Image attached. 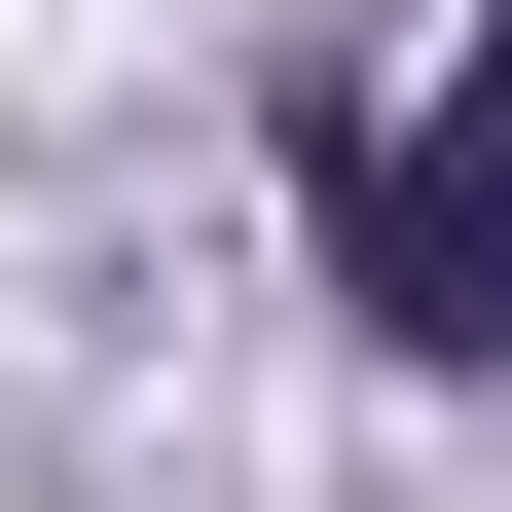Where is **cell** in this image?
Here are the masks:
<instances>
[{
  "mask_svg": "<svg viewBox=\"0 0 512 512\" xmlns=\"http://www.w3.org/2000/svg\"><path fill=\"white\" fill-rule=\"evenodd\" d=\"M330 256H366L403 366H512V0H476L439 110H330Z\"/></svg>",
  "mask_w": 512,
  "mask_h": 512,
  "instance_id": "cell-1",
  "label": "cell"
}]
</instances>
